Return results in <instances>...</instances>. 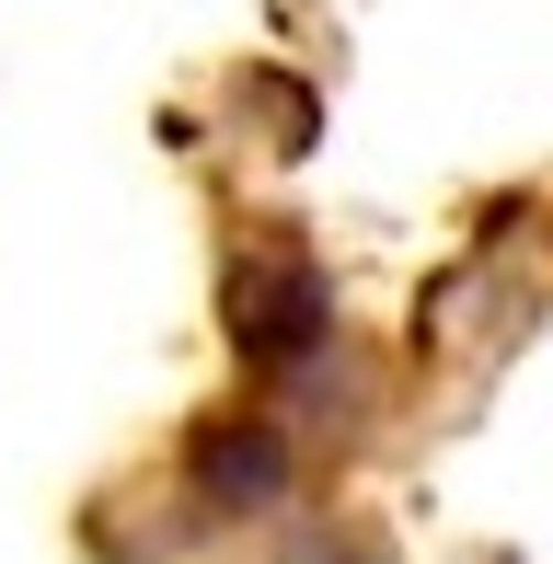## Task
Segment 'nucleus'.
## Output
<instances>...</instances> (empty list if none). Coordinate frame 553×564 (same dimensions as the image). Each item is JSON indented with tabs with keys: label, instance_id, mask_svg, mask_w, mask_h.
Segmentation results:
<instances>
[{
	"label": "nucleus",
	"instance_id": "nucleus-1",
	"mask_svg": "<svg viewBox=\"0 0 553 564\" xmlns=\"http://www.w3.org/2000/svg\"><path fill=\"white\" fill-rule=\"evenodd\" d=\"M231 335H242V357H289V346H312L323 335V276L312 265H242L231 276Z\"/></svg>",
	"mask_w": 553,
	"mask_h": 564
},
{
	"label": "nucleus",
	"instance_id": "nucleus-2",
	"mask_svg": "<svg viewBox=\"0 0 553 564\" xmlns=\"http://www.w3.org/2000/svg\"><path fill=\"white\" fill-rule=\"evenodd\" d=\"M196 484H208L219 507H276L289 496V438H265V426H208V438H196Z\"/></svg>",
	"mask_w": 553,
	"mask_h": 564
}]
</instances>
